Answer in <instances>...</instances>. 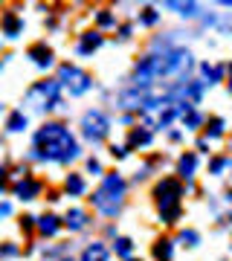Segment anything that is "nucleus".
Listing matches in <instances>:
<instances>
[{"mask_svg": "<svg viewBox=\"0 0 232 261\" xmlns=\"http://www.w3.org/2000/svg\"><path fill=\"white\" fill-rule=\"evenodd\" d=\"M64 189H67V195H70V197H82V195H84V189H87V183H84L82 174H67Z\"/></svg>", "mask_w": 232, "mask_h": 261, "instance_id": "obj_18", "label": "nucleus"}, {"mask_svg": "<svg viewBox=\"0 0 232 261\" xmlns=\"http://www.w3.org/2000/svg\"><path fill=\"white\" fill-rule=\"evenodd\" d=\"M67 87H70V93H73V96H84V93H87V90L93 87V79H90L87 73H79L73 82L67 84Z\"/></svg>", "mask_w": 232, "mask_h": 261, "instance_id": "obj_19", "label": "nucleus"}, {"mask_svg": "<svg viewBox=\"0 0 232 261\" xmlns=\"http://www.w3.org/2000/svg\"><path fill=\"white\" fill-rule=\"evenodd\" d=\"M61 226L64 221L58 218V215H44V218H38V232L44 235V238H56L61 232Z\"/></svg>", "mask_w": 232, "mask_h": 261, "instance_id": "obj_14", "label": "nucleus"}, {"mask_svg": "<svg viewBox=\"0 0 232 261\" xmlns=\"http://www.w3.org/2000/svg\"><path fill=\"white\" fill-rule=\"evenodd\" d=\"M157 20H160V15L151 9V6H148V9H142V15H139V23H142V27H154Z\"/></svg>", "mask_w": 232, "mask_h": 261, "instance_id": "obj_28", "label": "nucleus"}, {"mask_svg": "<svg viewBox=\"0 0 232 261\" xmlns=\"http://www.w3.org/2000/svg\"><path fill=\"white\" fill-rule=\"evenodd\" d=\"M226 73H229V90H232V64L226 67Z\"/></svg>", "mask_w": 232, "mask_h": 261, "instance_id": "obj_40", "label": "nucleus"}, {"mask_svg": "<svg viewBox=\"0 0 232 261\" xmlns=\"http://www.w3.org/2000/svg\"><path fill=\"white\" fill-rule=\"evenodd\" d=\"M113 252H116L119 258L128 261V258H131V252H134V241H131V238H125V235H119V238L113 241Z\"/></svg>", "mask_w": 232, "mask_h": 261, "instance_id": "obj_24", "label": "nucleus"}, {"mask_svg": "<svg viewBox=\"0 0 232 261\" xmlns=\"http://www.w3.org/2000/svg\"><path fill=\"white\" fill-rule=\"evenodd\" d=\"M119 32H122V35H119V38H122V41H128V38H131V27H122V29H119Z\"/></svg>", "mask_w": 232, "mask_h": 261, "instance_id": "obj_38", "label": "nucleus"}, {"mask_svg": "<svg viewBox=\"0 0 232 261\" xmlns=\"http://www.w3.org/2000/svg\"><path fill=\"white\" fill-rule=\"evenodd\" d=\"M23 102L29 108H35V111H53L61 105V84L53 82V79H44V82H35L32 87L27 90V99Z\"/></svg>", "mask_w": 232, "mask_h": 261, "instance_id": "obj_4", "label": "nucleus"}, {"mask_svg": "<svg viewBox=\"0 0 232 261\" xmlns=\"http://www.w3.org/2000/svg\"><path fill=\"white\" fill-rule=\"evenodd\" d=\"M195 67L192 53L183 47H171L163 53H151V56L139 58L134 67V87L148 90L151 84H163V87H177V84L189 82V70Z\"/></svg>", "mask_w": 232, "mask_h": 261, "instance_id": "obj_1", "label": "nucleus"}, {"mask_svg": "<svg viewBox=\"0 0 232 261\" xmlns=\"http://www.w3.org/2000/svg\"><path fill=\"white\" fill-rule=\"evenodd\" d=\"M223 134H226V122L221 116H212L206 122V140H221Z\"/></svg>", "mask_w": 232, "mask_h": 261, "instance_id": "obj_21", "label": "nucleus"}, {"mask_svg": "<svg viewBox=\"0 0 232 261\" xmlns=\"http://www.w3.org/2000/svg\"><path fill=\"white\" fill-rule=\"evenodd\" d=\"M61 221H64V226L70 229V232H82L84 226L90 224V215L84 212V209H75L73 206V209H67V215L61 218Z\"/></svg>", "mask_w": 232, "mask_h": 261, "instance_id": "obj_9", "label": "nucleus"}, {"mask_svg": "<svg viewBox=\"0 0 232 261\" xmlns=\"http://www.w3.org/2000/svg\"><path fill=\"white\" fill-rule=\"evenodd\" d=\"M197 171V154L195 151H186V154H180V160H177V174H180V180H189L195 177Z\"/></svg>", "mask_w": 232, "mask_h": 261, "instance_id": "obj_10", "label": "nucleus"}, {"mask_svg": "<svg viewBox=\"0 0 232 261\" xmlns=\"http://www.w3.org/2000/svg\"><path fill=\"white\" fill-rule=\"evenodd\" d=\"M168 140H171V142H180V140H183V130H171V134H168Z\"/></svg>", "mask_w": 232, "mask_h": 261, "instance_id": "obj_37", "label": "nucleus"}, {"mask_svg": "<svg viewBox=\"0 0 232 261\" xmlns=\"http://www.w3.org/2000/svg\"><path fill=\"white\" fill-rule=\"evenodd\" d=\"M151 130L148 128H131L128 134V148H145V145H151Z\"/></svg>", "mask_w": 232, "mask_h": 261, "instance_id": "obj_17", "label": "nucleus"}, {"mask_svg": "<svg viewBox=\"0 0 232 261\" xmlns=\"http://www.w3.org/2000/svg\"><path fill=\"white\" fill-rule=\"evenodd\" d=\"M105 44L102 32H96V29H90V32H84L82 38H79V47H75V53L79 56H90L93 49H99Z\"/></svg>", "mask_w": 232, "mask_h": 261, "instance_id": "obj_11", "label": "nucleus"}, {"mask_svg": "<svg viewBox=\"0 0 232 261\" xmlns=\"http://www.w3.org/2000/svg\"><path fill=\"white\" fill-rule=\"evenodd\" d=\"M27 56L32 58V64L41 67V70H49V67H53V49L46 47V44H32Z\"/></svg>", "mask_w": 232, "mask_h": 261, "instance_id": "obj_12", "label": "nucleus"}, {"mask_svg": "<svg viewBox=\"0 0 232 261\" xmlns=\"http://www.w3.org/2000/svg\"><path fill=\"white\" fill-rule=\"evenodd\" d=\"M128 261H139V258H128Z\"/></svg>", "mask_w": 232, "mask_h": 261, "instance_id": "obj_43", "label": "nucleus"}, {"mask_svg": "<svg viewBox=\"0 0 232 261\" xmlns=\"http://www.w3.org/2000/svg\"><path fill=\"white\" fill-rule=\"evenodd\" d=\"M180 241H183L186 247H197V244H200V235H197L195 229H183V232H180Z\"/></svg>", "mask_w": 232, "mask_h": 261, "instance_id": "obj_29", "label": "nucleus"}, {"mask_svg": "<svg viewBox=\"0 0 232 261\" xmlns=\"http://www.w3.org/2000/svg\"><path fill=\"white\" fill-rule=\"evenodd\" d=\"M18 252V244H0V258H15Z\"/></svg>", "mask_w": 232, "mask_h": 261, "instance_id": "obj_30", "label": "nucleus"}, {"mask_svg": "<svg viewBox=\"0 0 232 261\" xmlns=\"http://www.w3.org/2000/svg\"><path fill=\"white\" fill-rule=\"evenodd\" d=\"M200 73H203V84H218V82H223V73H226V67L200 64Z\"/></svg>", "mask_w": 232, "mask_h": 261, "instance_id": "obj_23", "label": "nucleus"}, {"mask_svg": "<svg viewBox=\"0 0 232 261\" xmlns=\"http://www.w3.org/2000/svg\"><path fill=\"white\" fill-rule=\"evenodd\" d=\"M232 157H215L212 163H209V174H223L226 168H229Z\"/></svg>", "mask_w": 232, "mask_h": 261, "instance_id": "obj_27", "label": "nucleus"}, {"mask_svg": "<svg viewBox=\"0 0 232 261\" xmlns=\"http://www.w3.org/2000/svg\"><path fill=\"white\" fill-rule=\"evenodd\" d=\"M148 99H151V90H139V87H131V90H122L116 96V105L125 108V111H145L148 108Z\"/></svg>", "mask_w": 232, "mask_h": 261, "instance_id": "obj_7", "label": "nucleus"}, {"mask_svg": "<svg viewBox=\"0 0 232 261\" xmlns=\"http://www.w3.org/2000/svg\"><path fill=\"white\" fill-rule=\"evenodd\" d=\"M229 174H232V163H229Z\"/></svg>", "mask_w": 232, "mask_h": 261, "instance_id": "obj_42", "label": "nucleus"}, {"mask_svg": "<svg viewBox=\"0 0 232 261\" xmlns=\"http://www.w3.org/2000/svg\"><path fill=\"white\" fill-rule=\"evenodd\" d=\"M166 6L174 9L177 15H183V18H197V15H200V6H197V3H177V0H171Z\"/></svg>", "mask_w": 232, "mask_h": 261, "instance_id": "obj_22", "label": "nucleus"}, {"mask_svg": "<svg viewBox=\"0 0 232 261\" xmlns=\"http://www.w3.org/2000/svg\"><path fill=\"white\" fill-rule=\"evenodd\" d=\"M125 180H122V174H105L102 186L93 192L90 203L93 209H99V212L105 215V218H116V215L122 212V206H125Z\"/></svg>", "mask_w": 232, "mask_h": 261, "instance_id": "obj_3", "label": "nucleus"}, {"mask_svg": "<svg viewBox=\"0 0 232 261\" xmlns=\"http://www.w3.org/2000/svg\"><path fill=\"white\" fill-rule=\"evenodd\" d=\"M87 171H90V174H99V171H102V163H99V160H87Z\"/></svg>", "mask_w": 232, "mask_h": 261, "instance_id": "obj_33", "label": "nucleus"}, {"mask_svg": "<svg viewBox=\"0 0 232 261\" xmlns=\"http://www.w3.org/2000/svg\"><path fill=\"white\" fill-rule=\"evenodd\" d=\"M82 157V148L70 130L61 122H44L35 130V148L29 154V160H44V163H58L67 166L73 160Z\"/></svg>", "mask_w": 232, "mask_h": 261, "instance_id": "obj_2", "label": "nucleus"}, {"mask_svg": "<svg viewBox=\"0 0 232 261\" xmlns=\"http://www.w3.org/2000/svg\"><path fill=\"white\" fill-rule=\"evenodd\" d=\"M203 113H197V111H192V113H186L183 116V125H186V130H197L200 125H203Z\"/></svg>", "mask_w": 232, "mask_h": 261, "instance_id": "obj_26", "label": "nucleus"}, {"mask_svg": "<svg viewBox=\"0 0 232 261\" xmlns=\"http://www.w3.org/2000/svg\"><path fill=\"white\" fill-rule=\"evenodd\" d=\"M20 229H23V232H32V229H38V218H32V215H23V218H20Z\"/></svg>", "mask_w": 232, "mask_h": 261, "instance_id": "obj_31", "label": "nucleus"}, {"mask_svg": "<svg viewBox=\"0 0 232 261\" xmlns=\"http://www.w3.org/2000/svg\"><path fill=\"white\" fill-rule=\"evenodd\" d=\"M61 261H73V258H61Z\"/></svg>", "mask_w": 232, "mask_h": 261, "instance_id": "obj_41", "label": "nucleus"}, {"mask_svg": "<svg viewBox=\"0 0 232 261\" xmlns=\"http://www.w3.org/2000/svg\"><path fill=\"white\" fill-rule=\"evenodd\" d=\"M96 23L105 27V29H111V27H116V15H113L111 9H99L96 12Z\"/></svg>", "mask_w": 232, "mask_h": 261, "instance_id": "obj_25", "label": "nucleus"}, {"mask_svg": "<svg viewBox=\"0 0 232 261\" xmlns=\"http://www.w3.org/2000/svg\"><path fill=\"white\" fill-rule=\"evenodd\" d=\"M223 200H226V203H232V189L226 192V195H223Z\"/></svg>", "mask_w": 232, "mask_h": 261, "instance_id": "obj_39", "label": "nucleus"}, {"mask_svg": "<svg viewBox=\"0 0 232 261\" xmlns=\"http://www.w3.org/2000/svg\"><path fill=\"white\" fill-rule=\"evenodd\" d=\"M180 197H183V186L177 183L174 177H163L154 186V200H157V209H171V206H180Z\"/></svg>", "mask_w": 232, "mask_h": 261, "instance_id": "obj_6", "label": "nucleus"}, {"mask_svg": "<svg viewBox=\"0 0 232 261\" xmlns=\"http://www.w3.org/2000/svg\"><path fill=\"white\" fill-rule=\"evenodd\" d=\"M27 125H29V119H27V113H23V111H12L9 119H6V130H12V134L27 130Z\"/></svg>", "mask_w": 232, "mask_h": 261, "instance_id": "obj_20", "label": "nucleus"}, {"mask_svg": "<svg viewBox=\"0 0 232 261\" xmlns=\"http://www.w3.org/2000/svg\"><path fill=\"white\" fill-rule=\"evenodd\" d=\"M229 151H232V140H229Z\"/></svg>", "mask_w": 232, "mask_h": 261, "instance_id": "obj_44", "label": "nucleus"}, {"mask_svg": "<svg viewBox=\"0 0 232 261\" xmlns=\"http://www.w3.org/2000/svg\"><path fill=\"white\" fill-rule=\"evenodd\" d=\"M79 261H111V250H108L102 241H93V244L84 247V252H82Z\"/></svg>", "mask_w": 232, "mask_h": 261, "instance_id": "obj_15", "label": "nucleus"}, {"mask_svg": "<svg viewBox=\"0 0 232 261\" xmlns=\"http://www.w3.org/2000/svg\"><path fill=\"white\" fill-rule=\"evenodd\" d=\"M6 183H9V177H6V168H0V192L6 189Z\"/></svg>", "mask_w": 232, "mask_h": 261, "instance_id": "obj_35", "label": "nucleus"}, {"mask_svg": "<svg viewBox=\"0 0 232 261\" xmlns=\"http://www.w3.org/2000/svg\"><path fill=\"white\" fill-rule=\"evenodd\" d=\"M151 255H154V261H171L174 258V241L171 238H157L154 247H151Z\"/></svg>", "mask_w": 232, "mask_h": 261, "instance_id": "obj_16", "label": "nucleus"}, {"mask_svg": "<svg viewBox=\"0 0 232 261\" xmlns=\"http://www.w3.org/2000/svg\"><path fill=\"white\" fill-rule=\"evenodd\" d=\"M197 151H206V154H209V140H206V137L203 140H197Z\"/></svg>", "mask_w": 232, "mask_h": 261, "instance_id": "obj_36", "label": "nucleus"}, {"mask_svg": "<svg viewBox=\"0 0 232 261\" xmlns=\"http://www.w3.org/2000/svg\"><path fill=\"white\" fill-rule=\"evenodd\" d=\"M111 154L113 160H125L128 157V145H111Z\"/></svg>", "mask_w": 232, "mask_h": 261, "instance_id": "obj_32", "label": "nucleus"}, {"mask_svg": "<svg viewBox=\"0 0 232 261\" xmlns=\"http://www.w3.org/2000/svg\"><path fill=\"white\" fill-rule=\"evenodd\" d=\"M12 215V206L9 203H0V218H9Z\"/></svg>", "mask_w": 232, "mask_h": 261, "instance_id": "obj_34", "label": "nucleus"}, {"mask_svg": "<svg viewBox=\"0 0 232 261\" xmlns=\"http://www.w3.org/2000/svg\"><path fill=\"white\" fill-rule=\"evenodd\" d=\"M82 134H84L87 142L99 145V142H105L108 134H111V119H108L102 111H87L82 116Z\"/></svg>", "mask_w": 232, "mask_h": 261, "instance_id": "obj_5", "label": "nucleus"}, {"mask_svg": "<svg viewBox=\"0 0 232 261\" xmlns=\"http://www.w3.org/2000/svg\"><path fill=\"white\" fill-rule=\"evenodd\" d=\"M0 27H3V35L6 38H18L23 32V18H18L15 12H3L0 15Z\"/></svg>", "mask_w": 232, "mask_h": 261, "instance_id": "obj_13", "label": "nucleus"}, {"mask_svg": "<svg viewBox=\"0 0 232 261\" xmlns=\"http://www.w3.org/2000/svg\"><path fill=\"white\" fill-rule=\"evenodd\" d=\"M12 192H15V197H20V200H35V197L44 192V183L35 180V177H23L12 186Z\"/></svg>", "mask_w": 232, "mask_h": 261, "instance_id": "obj_8", "label": "nucleus"}]
</instances>
